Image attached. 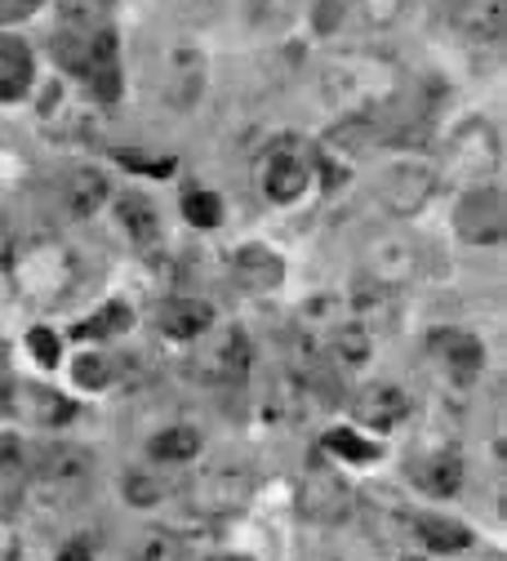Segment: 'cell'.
Here are the masks:
<instances>
[{
	"label": "cell",
	"mask_w": 507,
	"mask_h": 561,
	"mask_svg": "<svg viewBox=\"0 0 507 561\" xmlns=\"http://www.w3.org/2000/svg\"><path fill=\"white\" fill-rule=\"evenodd\" d=\"M54 58L67 77H77L81 85H90V94L112 107L120 99V54H116V32L99 27V32H77V27H62L49 41Z\"/></svg>",
	"instance_id": "6da1fadb"
},
{
	"label": "cell",
	"mask_w": 507,
	"mask_h": 561,
	"mask_svg": "<svg viewBox=\"0 0 507 561\" xmlns=\"http://www.w3.org/2000/svg\"><path fill=\"white\" fill-rule=\"evenodd\" d=\"M392 90H396V72L379 58L356 54L325 67V94L347 112H370L379 99H392Z\"/></svg>",
	"instance_id": "7a4b0ae2"
},
{
	"label": "cell",
	"mask_w": 507,
	"mask_h": 561,
	"mask_svg": "<svg viewBox=\"0 0 507 561\" xmlns=\"http://www.w3.org/2000/svg\"><path fill=\"white\" fill-rule=\"evenodd\" d=\"M19 280L36 299H62L67 286L77 280V259H71L58 241H32L19 254Z\"/></svg>",
	"instance_id": "3957f363"
},
{
	"label": "cell",
	"mask_w": 507,
	"mask_h": 561,
	"mask_svg": "<svg viewBox=\"0 0 507 561\" xmlns=\"http://www.w3.org/2000/svg\"><path fill=\"white\" fill-rule=\"evenodd\" d=\"M454 228L468 245H481V250H494L503 245V232H507V209H503V192L498 187H472L459 209H454Z\"/></svg>",
	"instance_id": "277c9868"
},
{
	"label": "cell",
	"mask_w": 507,
	"mask_h": 561,
	"mask_svg": "<svg viewBox=\"0 0 507 561\" xmlns=\"http://www.w3.org/2000/svg\"><path fill=\"white\" fill-rule=\"evenodd\" d=\"M308 187H312V161H308V152L295 144V138H280V144L263 157V192H267V201L295 205V201L308 196Z\"/></svg>",
	"instance_id": "5b68a950"
},
{
	"label": "cell",
	"mask_w": 507,
	"mask_h": 561,
	"mask_svg": "<svg viewBox=\"0 0 507 561\" xmlns=\"http://www.w3.org/2000/svg\"><path fill=\"white\" fill-rule=\"evenodd\" d=\"M299 508H303V517H312L321 526H338L347 517V508H352V490H347V481L330 463H312L303 472Z\"/></svg>",
	"instance_id": "8992f818"
},
{
	"label": "cell",
	"mask_w": 507,
	"mask_h": 561,
	"mask_svg": "<svg viewBox=\"0 0 507 561\" xmlns=\"http://www.w3.org/2000/svg\"><path fill=\"white\" fill-rule=\"evenodd\" d=\"M254 495V477L245 468H214L192 485V504L205 517H232L250 504Z\"/></svg>",
	"instance_id": "52a82bcc"
},
{
	"label": "cell",
	"mask_w": 507,
	"mask_h": 561,
	"mask_svg": "<svg viewBox=\"0 0 507 561\" xmlns=\"http://www.w3.org/2000/svg\"><path fill=\"white\" fill-rule=\"evenodd\" d=\"M498 129L489 121H463L450 138V170L468 174V179H485L498 165Z\"/></svg>",
	"instance_id": "ba28073f"
},
{
	"label": "cell",
	"mask_w": 507,
	"mask_h": 561,
	"mask_svg": "<svg viewBox=\"0 0 507 561\" xmlns=\"http://www.w3.org/2000/svg\"><path fill=\"white\" fill-rule=\"evenodd\" d=\"M427 347H431V357H437V366L446 370V379H454L459 388L476 383V375L485 366V347H481L476 334H468V330H437L427 339Z\"/></svg>",
	"instance_id": "9c48e42d"
},
{
	"label": "cell",
	"mask_w": 507,
	"mask_h": 561,
	"mask_svg": "<svg viewBox=\"0 0 507 561\" xmlns=\"http://www.w3.org/2000/svg\"><path fill=\"white\" fill-rule=\"evenodd\" d=\"M352 414H356V424L379 428V433H392L396 424H405L410 397H405V388H396V383H366V388L352 397Z\"/></svg>",
	"instance_id": "30bf717a"
},
{
	"label": "cell",
	"mask_w": 507,
	"mask_h": 561,
	"mask_svg": "<svg viewBox=\"0 0 507 561\" xmlns=\"http://www.w3.org/2000/svg\"><path fill=\"white\" fill-rule=\"evenodd\" d=\"M431 192H437V174H431L427 165H414V161H405V165H396L388 179H383V205L392 209V215H401V219H410V215H418V209L431 201Z\"/></svg>",
	"instance_id": "8fae6325"
},
{
	"label": "cell",
	"mask_w": 507,
	"mask_h": 561,
	"mask_svg": "<svg viewBox=\"0 0 507 561\" xmlns=\"http://www.w3.org/2000/svg\"><path fill=\"white\" fill-rule=\"evenodd\" d=\"M405 472H410V481L423 490V495H437V500L454 495V490L463 485V459H459V450H450V446L414 455V459L405 463Z\"/></svg>",
	"instance_id": "7c38bea8"
},
{
	"label": "cell",
	"mask_w": 507,
	"mask_h": 561,
	"mask_svg": "<svg viewBox=\"0 0 507 561\" xmlns=\"http://www.w3.org/2000/svg\"><path fill=\"white\" fill-rule=\"evenodd\" d=\"M90 472H94V455L81 446H49L36 459V477L49 490H81L90 481Z\"/></svg>",
	"instance_id": "4fadbf2b"
},
{
	"label": "cell",
	"mask_w": 507,
	"mask_h": 561,
	"mask_svg": "<svg viewBox=\"0 0 507 561\" xmlns=\"http://www.w3.org/2000/svg\"><path fill=\"white\" fill-rule=\"evenodd\" d=\"M232 276H237V286L250 290V295H272L285 280V259L272 254L267 245H241L232 254Z\"/></svg>",
	"instance_id": "5bb4252c"
},
{
	"label": "cell",
	"mask_w": 507,
	"mask_h": 561,
	"mask_svg": "<svg viewBox=\"0 0 507 561\" xmlns=\"http://www.w3.org/2000/svg\"><path fill=\"white\" fill-rule=\"evenodd\" d=\"M450 23L463 41H503V0H450Z\"/></svg>",
	"instance_id": "9a60e30c"
},
{
	"label": "cell",
	"mask_w": 507,
	"mask_h": 561,
	"mask_svg": "<svg viewBox=\"0 0 507 561\" xmlns=\"http://www.w3.org/2000/svg\"><path fill=\"white\" fill-rule=\"evenodd\" d=\"M116 219L125 228V237L138 245V250H157L161 237H165V224H161V209L142 196V192H125L116 201Z\"/></svg>",
	"instance_id": "2e32d148"
},
{
	"label": "cell",
	"mask_w": 507,
	"mask_h": 561,
	"mask_svg": "<svg viewBox=\"0 0 507 561\" xmlns=\"http://www.w3.org/2000/svg\"><path fill=\"white\" fill-rule=\"evenodd\" d=\"M245 370H250V343H245L241 330H232V334H223L219 343H214L205 353V366H200V375L209 383H219V388L245 383Z\"/></svg>",
	"instance_id": "e0dca14e"
},
{
	"label": "cell",
	"mask_w": 507,
	"mask_h": 561,
	"mask_svg": "<svg viewBox=\"0 0 507 561\" xmlns=\"http://www.w3.org/2000/svg\"><path fill=\"white\" fill-rule=\"evenodd\" d=\"M157 325H161V334H170V339H200L209 325H214V308L205 304V299H165L161 304V312H157Z\"/></svg>",
	"instance_id": "ac0fdd59"
},
{
	"label": "cell",
	"mask_w": 507,
	"mask_h": 561,
	"mask_svg": "<svg viewBox=\"0 0 507 561\" xmlns=\"http://www.w3.org/2000/svg\"><path fill=\"white\" fill-rule=\"evenodd\" d=\"M32 90V49L19 36H0V103H19Z\"/></svg>",
	"instance_id": "d6986e66"
},
{
	"label": "cell",
	"mask_w": 507,
	"mask_h": 561,
	"mask_svg": "<svg viewBox=\"0 0 507 561\" xmlns=\"http://www.w3.org/2000/svg\"><path fill=\"white\" fill-rule=\"evenodd\" d=\"M107 196H112V187H107V174H99V170H77L62 179V201L77 219H90L94 209H103Z\"/></svg>",
	"instance_id": "ffe728a7"
},
{
	"label": "cell",
	"mask_w": 507,
	"mask_h": 561,
	"mask_svg": "<svg viewBox=\"0 0 507 561\" xmlns=\"http://www.w3.org/2000/svg\"><path fill=\"white\" fill-rule=\"evenodd\" d=\"M205 85V54L200 49H174L170 58V99L174 107H187Z\"/></svg>",
	"instance_id": "44dd1931"
},
{
	"label": "cell",
	"mask_w": 507,
	"mask_h": 561,
	"mask_svg": "<svg viewBox=\"0 0 507 561\" xmlns=\"http://www.w3.org/2000/svg\"><path fill=\"white\" fill-rule=\"evenodd\" d=\"M375 280H383V286H401V280L414 276V245L410 241H375Z\"/></svg>",
	"instance_id": "7402d4cb"
},
{
	"label": "cell",
	"mask_w": 507,
	"mask_h": 561,
	"mask_svg": "<svg viewBox=\"0 0 507 561\" xmlns=\"http://www.w3.org/2000/svg\"><path fill=\"white\" fill-rule=\"evenodd\" d=\"M410 530L427 543V548H437V552H459L472 543V530L459 526V522H446V517H410Z\"/></svg>",
	"instance_id": "603a6c76"
},
{
	"label": "cell",
	"mask_w": 507,
	"mask_h": 561,
	"mask_svg": "<svg viewBox=\"0 0 507 561\" xmlns=\"http://www.w3.org/2000/svg\"><path fill=\"white\" fill-rule=\"evenodd\" d=\"M58 19H62V27L99 32V27H112L116 5L112 0H58Z\"/></svg>",
	"instance_id": "cb8c5ba5"
},
{
	"label": "cell",
	"mask_w": 507,
	"mask_h": 561,
	"mask_svg": "<svg viewBox=\"0 0 507 561\" xmlns=\"http://www.w3.org/2000/svg\"><path fill=\"white\" fill-rule=\"evenodd\" d=\"M152 459H161V463H187V459H196L200 455V433L192 428V424H174V428H165L161 437H152Z\"/></svg>",
	"instance_id": "d4e9b609"
},
{
	"label": "cell",
	"mask_w": 507,
	"mask_h": 561,
	"mask_svg": "<svg viewBox=\"0 0 507 561\" xmlns=\"http://www.w3.org/2000/svg\"><path fill=\"white\" fill-rule=\"evenodd\" d=\"M27 485V459H23V446L19 442H0V508L19 504Z\"/></svg>",
	"instance_id": "484cf974"
},
{
	"label": "cell",
	"mask_w": 507,
	"mask_h": 561,
	"mask_svg": "<svg viewBox=\"0 0 507 561\" xmlns=\"http://www.w3.org/2000/svg\"><path fill=\"white\" fill-rule=\"evenodd\" d=\"M330 353H334V362H343V366H360V362L370 357V330L356 325V321L334 325V330H330Z\"/></svg>",
	"instance_id": "4316f807"
},
{
	"label": "cell",
	"mask_w": 507,
	"mask_h": 561,
	"mask_svg": "<svg viewBox=\"0 0 507 561\" xmlns=\"http://www.w3.org/2000/svg\"><path fill=\"white\" fill-rule=\"evenodd\" d=\"M129 325H134V308L125 299H112V304H103L94 312V321H81L77 334L81 339H112V334H125Z\"/></svg>",
	"instance_id": "83f0119b"
},
{
	"label": "cell",
	"mask_w": 507,
	"mask_h": 561,
	"mask_svg": "<svg viewBox=\"0 0 507 561\" xmlns=\"http://www.w3.org/2000/svg\"><path fill=\"white\" fill-rule=\"evenodd\" d=\"M183 219L192 228H219L223 224V201L214 192H200V187H187L183 192Z\"/></svg>",
	"instance_id": "f1b7e54d"
},
{
	"label": "cell",
	"mask_w": 507,
	"mask_h": 561,
	"mask_svg": "<svg viewBox=\"0 0 507 561\" xmlns=\"http://www.w3.org/2000/svg\"><path fill=\"white\" fill-rule=\"evenodd\" d=\"M325 450H330V455H343V459H352V463H375V459H379V446L366 442V437H356L352 428L325 433Z\"/></svg>",
	"instance_id": "f546056e"
},
{
	"label": "cell",
	"mask_w": 507,
	"mask_h": 561,
	"mask_svg": "<svg viewBox=\"0 0 507 561\" xmlns=\"http://www.w3.org/2000/svg\"><path fill=\"white\" fill-rule=\"evenodd\" d=\"M161 495H165V485L152 472H125V504L152 508V504H161Z\"/></svg>",
	"instance_id": "4dcf8cb0"
},
{
	"label": "cell",
	"mask_w": 507,
	"mask_h": 561,
	"mask_svg": "<svg viewBox=\"0 0 507 561\" xmlns=\"http://www.w3.org/2000/svg\"><path fill=\"white\" fill-rule=\"evenodd\" d=\"M138 561H183V539L174 530H152L138 543Z\"/></svg>",
	"instance_id": "1f68e13d"
},
{
	"label": "cell",
	"mask_w": 507,
	"mask_h": 561,
	"mask_svg": "<svg viewBox=\"0 0 507 561\" xmlns=\"http://www.w3.org/2000/svg\"><path fill=\"white\" fill-rule=\"evenodd\" d=\"M77 383H81V388H107V383H112V362H107L103 353H85V357L77 362Z\"/></svg>",
	"instance_id": "d6a6232c"
},
{
	"label": "cell",
	"mask_w": 507,
	"mask_h": 561,
	"mask_svg": "<svg viewBox=\"0 0 507 561\" xmlns=\"http://www.w3.org/2000/svg\"><path fill=\"white\" fill-rule=\"evenodd\" d=\"M405 10H410V0H366V23L388 27V23H396Z\"/></svg>",
	"instance_id": "836d02e7"
},
{
	"label": "cell",
	"mask_w": 507,
	"mask_h": 561,
	"mask_svg": "<svg viewBox=\"0 0 507 561\" xmlns=\"http://www.w3.org/2000/svg\"><path fill=\"white\" fill-rule=\"evenodd\" d=\"M116 161L129 165V170H138V174H170L174 170L170 157H142V152H116Z\"/></svg>",
	"instance_id": "e575fe53"
},
{
	"label": "cell",
	"mask_w": 507,
	"mask_h": 561,
	"mask_svg": "<svg viewBox=\"0 0 507 561\" xmlns=\"http://www.w3.org/2000/svg\"><path fill=\"white\" fill-rule=\"evenodd\" d=\"M27 343H32V353H36L41 366H58V334H54V330L41 325V330L27 334Z\"/></svg>",
	"instance_id": "d590c367"
},
{
	"label": "cell",
	"mask_w": 507,
	"mask_h": 561,
	"mask_svg": "<svg viewBox=\"0 0 507 561\" xmlns=\"http://www.w3.org/2000/svg\"><path fill=\"white\" fill-rule=\"evenodd\" d=\"M36 5H41V0H0V23H19V19H27Z\"/></svg>",
	"instance_id": "8d00e7d4"
},
{
	"label": "cell",
	"mask_w": 507,
	"mask_h": 561,
	"mask_svg": "<svg viewBox=\"0 0 507 561\" xmlns=\"http://www.w3.org/2000/svg\"><path fill=\"white\" fill-rule=\"evenodd\" d=\"M41 397V405H45V424H54V419H67L71 414V401H62V397H54V392H36Z\"/></svg>",
	"instance_id": "74e56055"
},
{
	"label": "cell",
	"mask_w": 507,
	"mask_h": 561,
	"mask_svg": "<svg viewBox=\"0 0 507 561\" xmlns=\"http://www.w3.org/2000/svg\"><path fill=\"white\" fill-rule=\"evenodd\" d=\"M58 561H94V557H90V548L71 543V548H62V552H58Z\"/></svg>",
	"instance_id": "f35d334b"
},
{
	"label": "cell",
	"mask_w": 507,
	"mask_h": 561,
	"mask_svg": "<svg viewBox=\"0 0 507 561\" xmlns=\"http://www.w3.org/2000/svg\"><path fill=\"white\" fill-rule=\"evenodd\" d=\"M5 397H10V392H5V388H0V410H5Z\"/></svg>",
	"instance_id": "ab89813d"
},
{
	"label": "cell",
	"mask_w": 507,
	"mask_h": 561,
	"mask_svg": "<svg viewBox=\"0 0 507 561\" xmlns=\"http://www.w3.org/2000/svg\"><path fill=\"white\" fill-rule=\"evenodd\" d=\"M223 561H241V557H223Z\"/></svg>",
	"instance_id": "60d3db41"
}]
</instances>
